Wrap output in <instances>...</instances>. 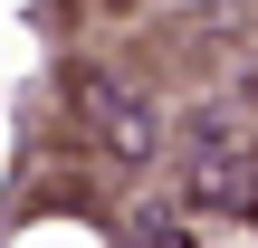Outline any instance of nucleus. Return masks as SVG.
Returning <instances> with one entry per match:
<instances>
[{"label":"nucleus","instance_id":"1","mask_svg":"<svg viewBox=\"0 0 258 248\" xmlns=\"http://www.w3.org/2000/svg\"><path fill=\"white\" fill-rule=\"evenodd\" d=\"M77 105H86L96 143H105L115 162H153V153H163V105H153V96H134L124 76L86 67V76H77Z\"/></svg>","mask_w":258,"mask_h":248}]
</instances>
